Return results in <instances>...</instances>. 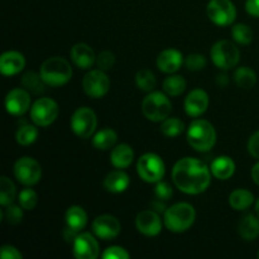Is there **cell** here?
<instances>
[{"instance_id":"cb8c5ba5","label":"cell","mask_w":259,"mask_h":259,"mask_svg":"<svg viewBox=\"0 0 259 259\" xmlns=\"http://www.w3.org/2000/svg\"><path fill=\"white\" fill-rule=\"evenodd\" d=\"M65 219L66 225L76 233H81V230L88 224V214L78 205H73V206L68 207L67 211H66Z\"/></svg>"},{"instance_id":"f546056e","label":"cell","mask_w":259,"mask_h":259,"mask_svg":"<svg viewBox=\"0 0 259 259\" xmlns=\"http://www.w3.org/2000/svg\"><path fill=\"white\" fill-rule=\"evenodd\" d=\"M234 81L239 88L252 89L257 82V75L254 71L249 67H239L234 72Z\"/></svg>"},{"instance_id":"3957f363","label":"cell","mask_w":259,"mask_h":259,"mask_svg":"<svg viewBox=\"0 0 259 259\" xmlns=\"http://www.w3.org/2000/svg\"><path fill=\"white\" fill-rule=\"evenodd\" d=\"M43 81L48 86L60 88L66 85L72 77V67L70 62L62 57H50L42 63L39 70Z\"/></svg>"},{"instance_id":"ee69618b","label":"cell","mask_w":259,"mask_h":259,"mask_svg":"<svg viewBox=\"0 0 259 259\" xmlns=\"http://www.w3.org/2000/svg\"><path fill=\"white\" fill-rule=\"evenodd\" d=\"M245 10L252 17L259 18V0H247V3H245Z\"/></svg>"},{"instance_id":"f6af8a7d","label":"cell","mask_w":259,"mask_h":259,"mask_svg":"<svg viewBox=\"0 0 259 259\" xmlns=\"http://www.w3.org/2000/svg\"><path fill=\"white\" fill-rule=\"evenodd\" d=\"M151 205H152V209L157 212H164L167 209L166 204H164V200L158 199V197H156V199L151 202Z\"/></svg>"},{"instance_id":"83f0119b","label":"cell","mask_w":259,"mask_h":259,"mask_svg":"<svg viewBox=\"0 0 259 259\" xmlns=\"http://www.w3.org/2000/svg\"><path fill=\"white\" fill-rule=\"evenodd\" d=\"M22 85L23 88H25V90H28L29 93L33 94H42L45 93V86L47 83L43 81L40 73H35L33 71L24 73L22 77Z\"/></svg>"},{"instance_id":"74e56055","label":"cell","mask_w":259,"mask_h":259,"mask_svg":"<svg viewBox=\"0 0 259 259\" xmlns=\"http://www.w3.org/2000/svg\"><path fill=\"white\" fill-rule=\"evenodd\" d=\"M96 65L100 70L109 71L115 65V56L110 51H104L96 56Z\"/></svg>"},{"instance_id":"484cf974","label":"cell","mask_w":259,"mask_h":259,"mask_svg":"<svg viewBox=\"0 0 259 259\" xmlns=\"http://www.w3.org/2000/svg\"><path fill=\"white\" fill-rule=\"evenodd\" d=\"M254 202V195L245 189H237L229 195V205L237 211H243Z\"/></svg>"},{"instance_id":"7c38bea8","label":"cell","mask_w":259,"mask_h":259,"mask_svg":"<svg viewBox=\"0 0 259 259\" xmlns=\"http://www.w3.org/2000/svg\"><path fill=\"white\" fill-rule=\"evenodd\" d=\"M82 88L88 96L93 99H100L108 94L109 89H110V80L105 71L100 70V68L91 70L83 76Z\"/></svg>"},{"instance_id":"52a82bcc","label":"cell","mask_w":259,"mask_h":259,"mask_svg":"<svg viewBox=\"0 0 259 259\" xmlns=\"http://www.w3.org/2000/svg\"><path fill=\"white\" fill-rule=\"evenodd\" d=\"M164 162L156 153H146L138 159L137 171L139 177L148 184H157L164 176Z\"/></svg>"},{"instance_id":"7dc6e473","label":"cell","mask_w":259,"mask_h":259,"mask_svg":"<svg viewBox=\"0 0 259 259\" xmlns=\"http://www.w3.org/2000/svg\"><path fill=\"white\" fill-rule=\"evenodd\" d=\"M217 82L220 88H225L228 85V82H229V78H228V76L225 73H220L217 78Z\"/></svg>"},{"instance_id":"836d02e7","label":"cell","mask_w":259,"mask_h":259,"mask_svg":"<svg viewBox=\"0 0 259 259\" xmlns=\"http://www.w3.org/2000/svg\"><path fill=\"white\" fill-rule=\"evenodd\" d=\"M185 124L181 119L179 118H167L162 121L161 125V132L163 136L168 137V138H175V137H179L180 134L184 132Z\"/></svg>"},{"instance_id":"c3c4849f","label":"cell","mask_w":259,"mask_h":259,"mask_svg":"<svg viewBox=\"0 0 259 259\" xmlns=\"http://www.w3.org/2000/svg\"><path fill=\"white\" fill-rule=\"evenodd\" d=\"M255 212H257V215L259 217V199L257 200V202H255Z\"/></svg>"},{"instance_id":"d590c367","label":"cell","mask_w":259,"mask_h":259,"mask_svg":"<svg viewBox=\"0 0 259 259\" xmlns=\"http://www.w3.org/2000/svg\"><path fill=\"white\" fill-rule=\"evenodd\" d=\"M18 201H19V205L23 207V210H33L38 202V195L34 190L27 187L19 192Z\"/></svg>"},{"instance_id":"8992f818","label":"cell","mask_w":259,"mask_h":259,"mask_svg":"<svg viewBox=\"0 0 259 259\" xmlns=\"http://www.w3.org/2000/svg\"><path fill=\"white\" fill-rule=\"evenodd\" d=\"M210 57L218 68L227 71L238 65L240 53L237 46L230 40H219L211 47Z\"/></svg>"},{"instance_id":"bcb514c9","label":"cell","mask_w":259,"mask_h":259,"mask_svg":"<svg viewBox=\"0 0 259 259\" xmlns=\"http://www.w3.org/2000/svg\"><path fill=\"white\" fill-rule=\"evenodd\" d=\"M250 175H252V180L255 182V184L259 186V162L253 166L252 168V172H250Z\"/></svg>"},{"instance_id":"f35d334b","label":"cell","mask_w":259,"mask_h":259,"mask_svg":"<svg viewBox=\"0 0 259 259\" xmlns=\"http://www.w3.org/2000/svg\"><path fill=\"white\" fill-rule=\"evenodd\" d=\"M5 207H7V209H5L4 211V217L5 219H7V222L12 225L19 224L23 219V211H22L23 207L18 206V205H13V204H9Z\"/></svg>"},{"instance_id":"9a60e30c","label":"cell","mask_w":259,"mask_h":259,"mask_svg":"<svg viewBox=\"0 0 259 259\" xmlns=\"http://www.w3.org/2000/svg\"><path fill=\"white\" fill-rule=\"evenodd\" d=\"M30 108L29 91L25 89H13L5 98V109L12 115H23Z\"/></svg>"},{"instance_id":"b9f144b4","label":"cell","mask_w":259,"mask_h":259,"mask_svg":"<svg viewBox=\"0 0 259 259\" xmlns=\"http://www.w3.org/2000/svg\"><path fill=\"white\" fill-rule=\"evenodd\" d=\"M2 259H22L23 255L19 250L13 245H3L0 250Z\"/></svg>"},{"instance_id":"ab89813d","label":"cell","mask_w":259,"mask_h":259,"mask_svg":"<svg viewBox=\"0 0 259 259\" xmlns=\"http://www.w3.org/2000/svg\"><path fill=\"white\" fill-rule=\"evenodd\" d=\"M154 195H156V197H158V199L167 201V200H169L172 197L174 191H172V187L169 186L167 182L162 181L161 180V181L156 184V187H154Z\"/></svg>"},{"instance_id":"5b68a950","label":"cell","mask_w":259,"mask_h":259,"mask_svg":"<svg viewBox=\"0 0 259 259\" xmlns=\"http://www.w3.org/2000/svg\"><path fill=\"white\" fill-rule=\"evenodd\" d=\"M171 110L169 99L159 91H151L142 101V113L151 121H163L168 118Z\"/></svg>"},{"instance_id":"60d3db41","label":"cell","mask_w":259,"mask_h":259,"mask_svg":"<svg viewBox=\"0 0 259 259\" xmlns=\"http://www.w3.org/2000/svg\"><path fill=\"white\" fill-rule=\"evenodd\" d=\"M104 259H128L129 253L124 249L123 247H109L106 248L105 252L103 253Z\"/></svg>"},{"instance_id":"4fadbf2b","label":"cell","mask_w":259,"mask_h":259,"mask_svg":"<svg viewBox=\"0 0 259 259\" xmlns=\"http://www.w3.org/2000/svg\"><path fill=\"white\" fill-rule=\"evenodd\" d=\"M72 252L77 259H96L100 250L94 235L90 233H78L72 243Z\"/></svg>"},{"instance_id":"f1b7e54d","label":"cell","mask_w":259,"mask_h":259,"mask_svg":"<svg viewBox=\"0 0 259 259\" xmlns=\"http://www.w3.org/2000/svg\"><path fill=\"white\" fill-rule=\"evenodd\" d=\"M163 90L168 96H180L186 90V80L180 75H171L164 78Z\"/></svg>"},{"instance_id":"8d00e7d4","label":"cell","mask_w":259,"mask_h":259,"mask_svg":"<svg viewBox=\"0 0 259 259\" xmlns=\"http://www.w3.org/2000/svg\"><path fill=\"white\" fill-rule=\"evenodd\" d=\"M185 66L190 71H201L206 67V58L200 53H191L185 60Z\"/></svg>"},{"instance_id":"2e32d148","label":"cell","mask_w":259,"mask_h":259,"mask_svg":"<svg viewBox=\"0 0 259 259\" xmlns=\"http://www.w3.org/2000/svg\"><path fill=\"white\" fill-rule=\"evenodd\" d=\"M136 227L139 233L146 237H156L162 230V220L159 212L151 210H143L136 218Z\"/></svg>"},{"instance_id":"603a6c76","label":"cell","mask_w":259,"mask_h":259,"mask_svg":"<svg viewBox=\"0 0 259 259\" xmlns=\"http://www.w3.org/2000/svg\"><path fill=\"white\" fill-rule=\"evenodd\" d=\"M211 174L218 180H228L234 175L235 163L230 157L219 156L211 162Z\"/></svg>"},{"instance_id":"277c9868","label":"cell","mask_w":259,"mask_h":259,"mask_svg":"<svg viewBox=\"0 0 259 259\" xmlns=\"http://www.w3.org/2000/svg\"><path fill=\"white\" fill-rule=\"evenodd\" d=\"M187 142L197 152H209L217 143L214 125L204 119H196L187 129Z\"/></svg>"},{"instance_id":"7a4b0ae2","label":"cell","mask_w":259,"mask_h":259,"mask_svg":"<svg viewBox=\"0 0 259 259\" xmlns=\"http://www.w3.org/2000/svg\"><path fill=\"white\" fill-rule=\"evenodd\" d=\"M196 211L194 206L187 202H177L167 207L164 211V227L172 233H184L194 225Z\"/></svg>"},{"instance_id":"1f68e13d","label":"cell","mask_w":259,"mask_h":259,"mask_svg":"<svg viewBox=\"0 0 259 259\" xmlns=\"http://www.w3.org/2000/svg\"><path fill=\"white\" fill-rule=\"evenodd\" d=\"M15 196H17V190L12 180L8 179L7 176L0 177V205L8 206L12 204Z\"/></svg>"},{"instance_id":"8fae6325","label":"cell","mask_w":259,"mask_h":259,"mask_svg":"<svg viewBox=\"0 0 259 259\" xmlns=\"http://www.w3.org/2000/svg\"><path fill=\"white\" fill-rule=\"evenodd\" d=\"M14 176L24 186H33L39 182L42 168L32 157H22L14 164Z\"/></svg>"},{"instance_id":"e575fe53","label":"cell","mask_w":259,"mask_h":259,"mask_svg":"<svg viewBox=\"0 0 259 259\" xmlns=\"http://www.w3.org/2000/svg\"><path fill=\"white\" fill-rule=\"evenodd\" d=\"M233 39L239 45H249L253 40V30L247 24H235L232 29Z\"/></svg>"},{"instance_id":"30bf717a","label":"cell","mask_w":259,"mask_h":259,"mask_svg":"<svg viewBox=\"0 0 259 259\" xmlns=\"http://www.w3.org/2000/svg\"><path fill=\"white\" fill-rule=\"evenodd\" d=\"M206 12L209 19L219 27L233 24L237 18V9L230 0H210Z\"/></svg>"},{"instance_id":"681fc988","label":"cell","mask_w":259,"mask_h":259,"mask_svg":"<svg viewBox=\"0 0 259 259\" xmlns=\"http://www.w3.org/2000/svg\"><path fill=\"white\" fill-rule=\"evenodd\" d=\"M258 257H259V253H258Z\"/></svg>"},{"instance_id":"d6a6232c","label":"cell","mask_w":259,"mask_h":259,"mask_svg":"<svg viewBox=\"0 0 259 259\" xmlns=\"http://www.w3.org/2000/svg\"><path fill=\"white\" fill-rule=\"evenodd\" d=\"M136 83L142 91H146V93H151L154 88H156V76L148 68H142L137 72L136 75Z\"/></svg>"},{"instance_id":"9c48e42d","label":"cell","mask_w":259,"mask_h":259,"mask_svg":"<svg viewBox=\"0 0 259 259\" xmlns=\"http://www.w3.org/2000/svg\"><path fill=\"white\" fill-rule=\"evenodd\" d=\"M98 126V118L93 109L88 106L78 108L71 118V129L80 138H89Z\"/></svg>"},{"instance_id":"4316f807","label":"cell","mask_w":259,"mask_h":259,"mask_svg":"<svg viewBox=\"0 0 259 259\" xmlns=\"http://www.w3.org/2000/svg\"><path fill=\"white\" fill-rule=\"evenodd\" d=\"M118 141V134L110 128H105L99 131L93 138V146L99 151H106L115 146Z\"/></svg>"},{"instance_id":"d6986e66","label":"cell","mask_w":259,"mask_h":259,"mask_svg":"<svg viewBox=\"0 0 259 259\" xmlns=\"http://www.w3.org/2000/svg\"><path fill=\"white\" fill-rule=\"evenodd\" d=\"M72 62L81 70H89L96 62V55L93 48L86 43H77L70 51Z\"/></svg>"},{"instance_id":"ba28073f","label":"cell","mask_w":259,"mask_h":259,"mask_svg":"<svg viewBox=\"0 0 259 259\" xmlns=\"http://www.w3.org/2000/svg\"><path fill=\"white\" fill-rule=\"evenodd\" d=\"M57 103L50 98H40L30 106V119L37 126H48L58 116Z\"/></svg>"},{"instance_id":"6da1fadb","label":"cell","mask_w":259,"mask_h":259,"mask_svg":"<svg viewBox=\"0 0 259 259\" xmlns=\"http://www.w3.org/2000/svg\"><path fill=\"white\" fill-rule=\"evenodd\" d=\"M211 169L204 162L192 157L177 161L172 169L175 186L187 195H199L206 191L211 182Z\"/></svg>"},{"instance_id":"4dcf8cb0","label":"cell","mask_w":259,"mask_h":259,"mask_svg":"<svg viewBox=\"0 0 259 259\" xmlns=\"http://www.w3.org/2000/svg\"><path fill=\"white\" fill-rule=\"evenodd\" d=\"M37 138L38 129L35 128V125H30V124H23L15 133V139L20 146H30L37 141Z\"/></svg>"},{"instance_id":"7bdbcfd3","label":"cell","mask_w":259,"mask_h":259,"mask_svg":"<svg viewBox=\"0 0 259 259\" xmlns=\"http://www.w3.org/2000/svg\"><path fill=\"white\" fill-rule=\"evenodd\" d=\"M248 152L252 157L259 159V131L255 132L248 142Z\"/></svg>"},{"instance_id":"ffe728a7","label":"cell","mask_w":259,"mask_h":259,"mask_svg":"<svg viewBox=\"0 0 259 259\" xmlns=\"http://www.w3.org/2000/svg\"><path fill=\"white\" fill-rule=\"evenodd\" d=\"M24 56L17 51H8L0 57V72L4 76H14L24 68Z\"/></svg>"},{"instance_id":"d4e9b609","label":"cell","mask_w":259,"mask_h":259,"mask_svg":"<svg viewBox=\"0 0 259 259\" xmlns=\"http://www.w3.org/2000/svg\"><path fill=\"white\" fill-rule=\"evenodd\" d=\"M238 233L244 240H254L259 237V217L253 214L242 218L238 225Z\"/></svg>"},{"instance_id":"5bb4252c","label":"cell","mask_w":259,"mask_h":259,"mask_svg":"<svg viewBox=\"0 0 259 259\" xmlns=\"http://www.w3.org/2000/svg\"><path fill=\"white\" fill-rule=\"evenodd\" d=\"M93 233L98 238L104 240H111L120 234L121 225L119 220L113 215H100L93 222Z\"/></svg>"},{"instance_id":"ac0fdd59","label":"cell","mask_w":259,"mask_h":259,"mask_svg":"<svg viewBox=\"0 0 259 259\" xmlns=\"http://www.w3.org/2000/svg\"><path fill=\"white\" fill-rule=\"evenodd\" d=\"M184 63V56L179 50L167 48L157 57V67L164 73H175Z\"/></svg>"},{"instance_id":"e0dca14e","label":"cell","mask_w":259,"mask_h":259,"mask_svg":"<svg viewBox=\"0 0 259 259\" xmlns=\"http://www.w3.org/2000/svg\"><path fill=\"white\" fill-rule=\"evenodd\" d=\"M185 111L192 118L202 115L209 106V95L202 89H195L185 99Z\"/></svg>"},{"instance_id":"7402d4cb","label":"cell","mask_w":259,"mask_h":259,"mask_svg":"<svg viewBox=\"0 0 259 259\" xmlns=\"http://www.w3.org/2000/svg\"><path fill=\"white\" fill-rule=\"evenodd\" d=\"M134 159V152L131 146L123 143L114 147L110 154V162L115 168H128Z\"/></svg>"},{"instance_id":"44dd1931","label":"cell","mask_w":259,"mask_h":259,"mask_svg":"<svg viewBox=\"0 0 259 259\" xmlns=\"http://www.w3.org/2000/svg\"><path fill=\"white\" fill-rule=\"evenodd\" d=\"M131 185V179L128 175L121 169H116V171H111L108 174V176L104 180V187L106 191L111 192V194H120L124 192Z\"/></svg>"}]
</instances>
